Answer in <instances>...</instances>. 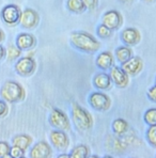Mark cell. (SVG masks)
Listing matches in <instances>:
<instances>
[{
    "instance_id": "cell-18",
    "label": "cell",
    "mask_w": 156,
    "mask_h": 158,
    "mask_svg": "<svg viewBox=\"0 0 156 158\" xmlns=\"http://www.w3.org/2000/svg\"><path fill=\"white\" fill-rule=\"evenodd\" d=\"M115 59L117 60L119 63L122 65L123 63L127 62L132 57H134V53H133V49L132 47H129V46H119V47L116 48L115 50Z\"/></svg>"
},
{
    "instance_id": "cell-10",
    "label": "cell",
    "mask_w": 156,
    "mask_h": 158,
    "mask_svg": "<svg viewBox=\"0 0 156 158\" xmlns=\"http://www.w3.org/2000/svg\"><path fill=\"white\" fill-rule=\"evenodd\" d=\"M109 76L112 81V83L117 88L125 89L129 85V76L124 72V69L121 66L113 65L109 69Z\"/></svg>"
},
{
    "instance_id": "cell-20",
    "label": "cell",
    "mask_w": 156,
    "mask_h": 158,
    "mask_svg": "<svg viewBox=\"0 0 156 158\" xmlns=\"http://www.w3.org/2000/svg\"><path fill=\"white\" fill-rule=\"evenodd\" d=\"M111 128H112V131L115 132L118 136H123L124 134H126L129 131V125L124 118H118L116 120H113L112 124H111Z\"/></svg>"
},
{
    "instance_id": "cell-4",
    "label": "cell",
    "mask_w": 156,
    "mask_h": 158,
    "mask_svg": "<svg viewBox=\"0 0 156 158\" xmlns=\"http://www.w3.org/2000/svg\"><path fill=\"white\" fill-rule=\"evenodd\" d=\"M14 69H15V73L22 77H30L36 71V61L29 56L19 58L15 62Z\"/></svg>"
},
{
    "instance_id": "cell-19",
    "label": "cell",
    "mask_w": 156,
    "mask_h": 158,
    "mask_svg": "<svg viewBox=\"0 0 156 158\" xmlns=\"http://www.w3.org/2000/svg\"><path fill=\"white\" fill-rule=\"evenodd\" d=\"M11 143H12L13 146H17L22 150L27 151L30 148V145L32 144V138L29 135H17V136L13 137Z\"/></svg>"
},
{
    "instance_id": "cell-32",
    "label": "cell",
    "mask_w": 156,
    "mask_h": 158,
    "mask_svg": "<svg viewBox=\"0 0 156 158\" xmlns=\"http://www.w3.org/2000/svg\"><path fill=\"white\" fill-rule=\"evenodd\" d=\"M6 48L3 47V46L0 44V61L1 60H3L4 58H6Z\"/></svg>"
},
{
    "instance_id": "cell-41",
    "label": "cell",
    "mask_w": 156,
    "mask_h": 158,
    "mask_svg": "<svg viewBox=\"0 0 156 158\" xmlns=\"http://www.w3.org/2000/svg\"><path fill=\"white\" fill-rule=\"evenodd\" d=\"M22 158H27V157H25V156H24V157H22Z\"/></svg>"
},
{
    "instance_id": "cell-9",
    "label": "cell",
    "mask_w": 156,
    "mask_h": 158,
    "mask_svg": "<svg viewBox=\"0 0 156 158\" xmlns=\"http://www.w3.org/2000/svg\"><path fill=\"white\" fill-rule=\"evenodd\" d=\"M102 24L108 27L112 31L120 29L123 24V16L117 10H109L102 16Z\"/></svg>"
},
{
    "instance_id": "cell-27",
    "label": "cell",
    "mask_w": 156,
    "mask_h": 158,
    "mask_svg": "<svg viewBox=\"0 0 156 158\" xmlns=\"http://www.w3.org/2000/svg\"><path fill=\"white\" fill-rule=\"evenodd\" d=\"M11 146L12 145H10L8 142H6V141H0V158L10 154Z\"/></svg>"
},
{
    "instance_id": "cell-12",
    "label": "cell",
    "mask_w": 156,
    "mask_h": 158,
    "mask_svg": "<svg viewBox=\"0 0 156 158\" xmlns=\"http://www.w3.org/2000/svg\"><path fill=\"white\" fill-rule=\"evenodd\" d=\"M53 148L46 141H39L32 145L29 152V158H52Z\"/></svg>"
},
{
    "instance_id": "cell-38",
    "label": "cell",
    "mask_w": 156,
    "mask_h": 158,
    "mask_svg": "<svg viewBox=\"0 0 156 158\" xmlns=\"http://www.w3.org/2000/svg\"><path fill=\"white\" fill-rule=\"evenodd\" d=\"M2 158H13V157L11 156L10 154H9V155H6V156H3V157H2Z\"/></svg>"
},
{
    "instance_id": "cell-36",
    "label": "cell",
    "mask_w": 156,
    "mask_h": 158,
    "mask_svg": "<svg viewBox=\"0 0 156 158\" xmlns=\"http://www.w3.org/2000/svg\"><path fill=\"white\" fill-rule=\"evenodd\" d=\"M144 2H145V3H152V2H154L155 0H143Z\"/></svg>"
},
{
    "instance_id": "cell-8",
    "label": "cell",
    "mask_w": 156,
    "mask_h": 158,
    "mask_svg": "<svg viewBox=\"0 0 156 158\" xmlns=\"http://www.w3.org/2000/svg\"><path fill=\"white\" fill-rule=\"evenodd\" d=\"M40 23V15L36 10L31 8H27L22 11V16L19 19V26L24 29L32 30L38 27Z\"/></svg>"
},
{
    "instance_id": "cell-11",
    "label": "cell",
    "mask_w": 156,
    "mask_h": 158,
    "mask_svg": "<svg viewBox=\"0 0 156 158\" xmlns=\"http://www.w3.org/2000/svg\"><path fill=\"white\" fill-rule=\"evenodd\" d=\"M120 40L123 43V45L129 46V47H133L136 46L140 43L141 41V34L138 29L133 27L125 28L121 31Z\"/></svg>"
},
{
    "instance_id": "cell-13",
    "label": "cell",
    "mask_w": 156,
    "mask_h": 158,
    "mask_svg": "<svg viewBox=\"0 0 156 158\" xmlns=\"http://www.w3.org/2000/svg\"><path fill=\"white\" fill-rule=\"evenodd\" d=\"M50 143L58 151H65L70 145V139L63 131H53L49 135Z\"/></svg>"
},
{
    "instance_id": "cell-26",
    "label": "cell",
    "mask_w": 156,
    "mask_h": 158,
    "mask_svg": "<svg viewBox=\"0 0 156 158\" xmlns=\"http://www.w3.org/2000/svg\"><path fill=\"white\" fill-rule=\"evenodd\" d=\"M145 138L149 144L152 146V148H156V125L149 126V128L146 129L145 132Z\"/></svg>"
},
{
    "instance_id": "cell-34",
    "label": "cell",
    "mask_w": 156,
    "mask_h": 158,
    "mask_svg": "<svg viewBox=\"0 0 156 158\" xmlns=\"http://www.w3.org/2000/svg\"><path fill=\"white\" fill-rule=\"evenodd\" d=\"M57 158H71L70 154H60Z\"/></svg>"
},
{
    "instance_id": "cell-35",
    "label": "cell",
    "mask_w": 156,
    "mask_h": 158,
    "mask_svg": "<svg viewBox=\"0 0 156 158\" xmlns=\"http://www.w3.org/2000/svg\"><path fill=\"white\" fill-rule=\"evenodd\" d=\"M119 1L120 2H122V3H132L133 1H134V0H119Z\"/></svg>"
},
{
    "instance_id": "cell-23",
    "label": "cell",
    "mask_w": 156,
    "mask_h": 158,
    "mask_svg": "<svg viewBox=\"0 0 156 158\" xmlns=\"http://www.w3.org/2000/svg\"><path fill=\"white\" fill-rule=\"evenodd\" d=\"M6 59L9 61H14V60H18L22 55V50L17 47V46H14V45H10L8 48H6Z\"/></svg>"
},
{
    "instance_id": "cell-24",
    "label": "cell",
    "mask_w": 156,
    "mask_h": 158,
    "mask_svg": "<svg viewBox=\"0 0 156 158\" xmlns=\"http://www.w3.org/2000/svg\"><path fill=\"white\" fill-rule=\"evenodd\" d=\"M144 123L149 126L156 125V108H151L144 112L143 115Z\"/></svg>"
},
{
    "instance_id": "cell-40",
    "label": "cell",
    "mask_w": 156,
    "mask_h": 158,
    "mask_svg": "<svg viewBox=\"0 0 156 158\" xmlns=\"http://www.w3.org/2000/svg\"><path fill=\"white\" fill-rule=\"evenodd\" d=\"M155 85H156V77H155Z\"/></svg>"
},
{
    "instance_id": "cell-15",
    "label": "cell",
    "mask_w": 156,
    "mask_h": 158,
    "mask_svg": "<svg viewBox=\"0 0 156 158\" xmlns=\"http://www.w3.org/2000/svg\"><path fill=\"white\" fill-rule=\"evenodd\" d=\"M121 67L129 76H136L142 71L143 61L140 57H132L129 61L123 63Z\"/></svg>"
},
{
    "instance_id": "cell-22",
    "label": "cell",
    "mask_w": 156,
    "mask_h": 158,
    "mask_svg": "<svg viewBox=\"0 0 156 158\" xmlns=\"http://www.w3.org/2000/svg\"><path fill=\"white\" fill-rule=\"evenodd\" d=\"M71 158H88L90 156L89 148L85 144H79L73 148L70 153Z\"/></svg>"
},
{
    "instance_id": "cell-39",
    "label": "cell",
    "mask_w": 156,
    "mask_h": 158,
    "mask_svg": "<svg viewBox=\"0 0 156 158\" xmlns=\"http://www.w3.org/2000/svg\"><path fill=\"white\" fill-rule=\"evenodd\" d=\"M103 158H113V157H111V156H105V157H103Z\"/></svg>"
},
{
    "instance_id": "cell-29",
    "label": "cell",
    "mask_w": 156,
    "mask_h": 158,
    "mask_svg": "<svg viewBox=\"0 0 156 158\" xmlns=\"http://www.w3.org/2000/svg\"><path fill=\"white\" fill-rule=\"evenodd\" d=\"M9 112V106L8 103L3 99L0 101V118H4Z\"/></svg>"
},
{
    "instance_id": "cell-31",
    "label": "cell",
    "mask_w": 156,
    "mask_h": 158,
    "mask_svg": "<svg viewBox=\"0 0 156 158\" xmlns=\"http://www.w3.org/2000/svg\"><path fill=\"white\" fill-rule=\"evenodd\" d=\"M83 3L86 4V8H87V10H94V9L97 8V6H99V0H82Z\"/></svg>"
},
{
    "instance_id": "cell-25",
    "label": "cell",
    "mask_w": 156,
    "mask_h": 158,
    "mask_svg": "<svg viewBox=\"0 0 156 158\" xmlns=\"http://www.w3.org/2000/svg\"><path fill=\"white\" fill-rule=\"evenodd\" d=\"M112 32H113L112 30L109 29L108 27H106L103 24H99V26L96 27V35L103 40L111 38V36H112Z\"/></svg>"
},
{
    "instance_id": "cell-17",
    "label": "cell",
    "mask_w": 156,
    "mask_h": 158,
    "mask_svg": "<svg viewBox=\"0 0 156 158\" xmlns=\"http://www.w3.org/2000/svg\"><path fill=\"white\" fill-rule=\"evenodd\" d=\"M93 85L94 88H96L99 91H107L111 88L112 85V81L110 79L109 74H107L106 72H102L99 73L93 77Z\"/></svg>"
},
{
    "instance_id": "cell-2",
    "label": "cell",
    "mask_w": 156,
    "mask_h": 158,
    "mask_svg": "<svg viewBox=\"0 0 156 158\" xmlns=\"http://www.w3.org/2000/svg\"><path fill=\"white\" fill-rule=\"evenodd\" d=\"M0 95H1V98L6 103L16 104L24 101L26 97V92L20 83L14 80H9L6 81L1 87Z\"/></svg>"
},
{
    "instance_id": "cell-16",
    "label": "cell",
    "mask_w": 156,
    "mask_h": 158,
    "mask_svg": "<svg viewBox=\"0 0 156 158\" xmlns=\"http://www.w3.org/2000/svg\"><path fill=\"white\" fill-rule=\"evenodd\" d=\"M115 56L110 52H102L96 56L95 59V64L101 71L106 72L109 71L113 65H115Z\"/></svg>"
},
{
    "instance_id": "cell-14",
    "label": "cell",
    "mask_w": 156,
    "mask_h": 158,
    "mask_svg": "<svg viewBox=\"0 0 156 158\" xmlns=\"http://www.w3.org/2000/svg\"><path fill=\"white\" fill-rule=\"evenodd\" d=\"M15 43L16 46L22 52H24V50H30L36 46V39L33 34L27 33V32H22V33H19L16 36Z\"/></svg>"
},
{
    "instance_id": "cell-28",
    "label": "cell",
    "mask_w": 156,
    "mask_h": 158,
    "mask_svg": "<svg viewBox=\"0 0 156 158\" xmlns=\"http://www.w3.org/2000/svg\"><path fill=\"white\" fill-rule=\"evenodd\" d=\"M10 155L13 158H22L25 156V151L22 148H17V146H11V151H10Z\"/></svg>"
},
{
    "instance_id": "cell-21",
    "label": "cell",
    "mask_w": 156,
    "mask_h": 158,
    "mask_svg": "<svg viewBox=\"0 0 156 158\" xmlns=\"http://www.w3.org/2000/svg\"><path fill=\"white\" fill-rule=\"evenodd\" d=\"M66 8L70 12L74 14H81L87 11L86 4L83 3L82 0H67Z\"/></svg>"
},
{
    "instance_id": "cell-37",
    "label": "cell",
    "mask_w": 156,
    "mask_h": 158,
    "mask_svg": "<svg viewBox=\"0 0 156 158\" xmlns=\"http://www.w3.org/2000/svg\"><path fill=\"white\" fill-rule=\"evenodd\" d=\"M88 158H99V156H95V155H90V156L88 157Z\"/></svg>"
},
{
    "instance_id": "cell-30",
    "label": "cell",
    "mask_w": 156,
    "mask_h": 158,
    "mask_svg": "<svg viewBox=\"0 0 156 158\" xmlns=\"http://www.w3.org/2000/svg\"><path fill=\"white\" fill-rule=\"evenodd\" d=\"M146 96H148V98L150 99L152 103L156 104V85H154L153 87H151L150 89L148 90Z\"/></svg>"
},
{
    "instance_id": "cell-1",
    "label": "cell",
    "mask_w": 156,
    "mask_h": 158,
    "mask_svg": "<svg viewBox=\"0 0 156 158\" xmlns=\"http://www.w3.org/2000/svg\"><path fill=\"white\" fill-rule=\"evenodd\" d=\"M70 43L76 50L88 55L95 53L101 47V44L92 34L85 31H74L70 35Z\"/></svg>"
},
{
    "instance_id": "cell-6",
    "label": "cell",
    "mask_w": 156,
    "mask_h": 158,
    "mask_svg": "<svg viewBox=\"0 0 156 158\" xmlns=\"http://www.w3.org/2000/svg\"><path fill=\"white\" fill-rule=\"evenodd\" d=\"M0 16H1V19L4 24L8 25V26L14 27L19 24L20 16H22V10L16 4H6L1 10Z\"/></svg>"
},
{
    "instance_id": "cell-33",
    "label": "cell",
    "mask_w": 156,
    "mask_h": 158,
    "mask_svg": "<svg viewBox=\"0 0 156 158\" xmlns=\"http://www.w3.org/2000/svg\"><path fill=\"white\" fill-rule=\"evenodd\" d=\"M4 39H6V34H4L3 30L0 29V44H1L2 42L4 41Z\"/></svg>"
},
{
    "instance_id": "cell-3",
    "label": "cell",
    "mask_w": 156,
    "mask_h": 158,
    "mask_svg": "<svg viewBox=\"0 0 156 158\" xmlns=\"http://www.w3.org/2000/svg\"><path fill=\"white\" fill-rule=\"evenodd\" d=\"M72 120L76 128L81 131H89L93 126V118L91 113L77 103L72 104Z\"/></svg>"
},
{
    "instance_id": "cell-5",
    "label": "cell",
    "mask_w": 156,
    "mask_h": 158,
    "mask_svg": "<svg viewBox=\"0 0 156 158\" xmlns=\"http://www.w3.org/2000/svg\"><path fill=\"white\" fill-rule=\"evenodd\" d=\"M88 102H89L90 106L92 107L94 110L99 111V112H105L108 111L111 107V99L107 94L101 91H95L92 92L88 97Z\"/></svg>"
},
{
    "instance_id": "cell-7",
    "label": "cell",
    "mask_w": 156,
    "mask_h": 158,
    "mask_svg": "<svg viewBox=\"0 0 156 158\" xmlns=\"http://www.w3.org/2000/svg\"><path fill=\"white\" fill-rule=\"evenodd\" d=\"M48 122L53 128L58 129V131H66L71 129V123H70L69 118L64 113V111L60 110V109H53L49 118H48Z\"/></svg>"
}]
</instances>
